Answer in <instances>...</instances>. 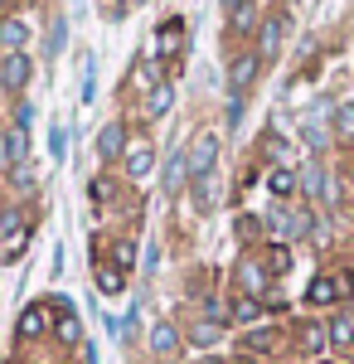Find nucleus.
<instances>
[{"label": "nucleus", "mask_w": 354, "mask_h": 364, "mask_svg": "<svg viewBox=\"0 0 354 364\" xmlns=\"http://www.w3.org/2000/svg\"><path fill=\"white\" fill-rule=\"evenodd\" d=\"M214 161H218V136H194L190 156H185V166H190V180H204V175H214Z\"/></svg>", "instance_id": "1"}, {"label": "nucleus", "mask_w": 354, "mask_h": 364, "mask_svg": "<svg viewBox=\"0 0 354 364\" xmlns=\"http://www.w3.org/2000/svg\"><path fill=\"white\" fill-rule=\"evenodd\" d=\"M345 291H354L350 277H316L311 287H306V306H335Z\"/></svg>", "instance_id": "2"}, {"label": "nucleus", "mask_w": 354, "mask_h": 364, "mask_svg": "<svg viewBox=\"0 0 354 364\" xmlns=\"http://www.w3.org/2000/svg\"><path fill=\"white\" fill-rule=\"evenodd\" d=\"M29 73H34L29 54H5V58H0V83L10 87V92H20V87L29 83Z\"/></svg>", "instance_id": "3"}, {"label": "nucleus", "mask_w": 354, "mask_h": 364, "mask_svg": "<svg viewBox=\"0 0 354 364\" xmlns=\"http://www.w3.org/2000/svg\"><path fill=\"white\" fill-rule=\"evenodd\" d=\"M49 326H54V321H49V306H44V301H34V306L20 311V336H25V340L49 336Z\"/></svg>", "instance_id": "4"}, {"label": "nucleus", "mask_w": 354, "mask_h": 364, "mask_svg": "<svg viewBox=\"0 0 354 364\" xmlns=\"http://www.w3.org/2000/svg\"><path fill=\"white\" fill-rule=\"evenodd\" d=\"M257 63H262V54L252 49V54H238L233 58V73H228V87H233V97H243V87L257 78Z\"/></svg>", "instance_id": "5"}, {"label": "nucleus", "mask_w": 354, "mask_h": 364, "mask_svg": "<svg viewBox=\"0 0 354 364\" xmlns=\"http://www.w3.org/2000/svg\"><path fill=\"white\" fill-rule=\"evenodd\" d=\"M127 151V132H122V122H107L102 132H97V156L102 161H117Z\"/></svg>", "instance_id": "6"}, {"label": "nucleus", "mask_w": 354, "mask_h": 364, "mask_svg": "<svg viewBox=\"0 0 354 364\" xmlns=\"http://www.w3.org/2000/svg\"><path fill=\"white\" fill-rule=\"evenodd\" d=\"M151 170H156V151H151V146H132V151H127V175H132V180H151Z\"/></svg>", "instance_id": "7"}, {"label": "nucleus", "mask_w": 354, "mask_h": 364, "mask_svg": "<svg viewBox=\"0 0 354 364\" xmlns=\"http://www.w3.org/2000/svg\"><path fill=\"white\" fill-rule=\"evenodd\" d=\"M326 336H330V345H335L345 360H354V321H350V316H335Z\"/></svg>", "instance_id": "8"}, {"label": "nucleus", "mask_w": 354, "mask_h": 364, "mask_svg": "<svg viewBox=\"0 0 354 364\" xmlns=\"http://www.w3.org/2000/svg\"><path fill=\"white\" fill-rule=\"evenodd\" d=\"M180 39H185V20H165L161 34H156V54L175 58V54H180Z\"/></svg>", "instance_id": "9"}, {"label": "nucleus", "mask_w": 354, "mask_h": 364, "mask_svg": "<svg viewBox=\"0 0 354 364\" xmlns=\"http://www.w3.org/2000/svg\"><path fill=\"white\" fill-rule=\"evenodd\" d=\"M25 248H29V224L10 228V233L0 238V257H5V262H20V257H25Z\"/></svg>", "instance_id": "10"}, {"label": "nucleus", "mask_w": 354, "mask_h": 364, "mask_svg": "<svg viewBox=\"0 0 354 364\" xmlns=\"http://www.w3.org/2000/svg\"><path fill=\"white\" fill-rule=\"evenodd\" d=\"M238 282H243V296H262V291H267L262 262H243V267H238Z\"/></svg>", "instance_id": "11"}, {"label": "nucleus", "mask_w": 354, "mask_h": 364, "mask_svg": "<svg viewBox=\"0 0 354 364\" xmlns=\"http://www.w3.org/2000/svg\"><path fill=\"white\" fill-rule=\"evenodd\" d=\"M151 350H156V355H175V350H180V336H175L170 321H156V326H151Z\"/></svg>", "instance_id": "12"}, {"label": "nucleus", "mask_w": 354, "mask_h": 364, "mask_svg": "<svg viewBox=\"0 0 354 364\" xmlns=\"http://www.w3.org/2000/svg\"><path fill=\"white\" fill-rule=\"evenodd\" d=\"M25 39H29L25 20H0V44H5L10 54H20V49H25Z\"/></svg>", "instance_id": "13"}, {"label": "nucleus", "mask_w": 354, "mask_h": 364, "mask_svg": "<svg viewBox=\"0 0 354 364\" xmlns=\"http://www.w3.org/2000/svg\"><path fill=\"white\" fill-rule=\"evenodd\" d=\"M267 190H272L277 199H286V195H296V170L291 166H277L272 175H267Z\"/></svg>", "instance_id": "14"}, {"label": "nucleus", "mask_w": 354, "mask_h": 364, "mask_svg": "<svg viewBox=\"0 0 354 364\" xmlns=\"http://www.w3.org/2000/svg\"><path fill=\"white\" fill-rule=\"evenodd\" d=\"M286 267H291V252L281 248V243H272V248L262 252V272H272V277H281Z\"/></svg>", "instance_id": "15"}, {"label": "nucleus", "mask_w": 354, "mask_h": 364, "mask_svg": "<svg viewBox=\"0 0 354 364\" xmlns=\"http://www.w3.org/2000/svg\"><path fill=\"white\" fill-rule=\"evenodd\" d=\"M228 316H233L238 326H247V321H257V316H262V306H257V296H233Z\"/></svg>", "instance_id": "16"}, {"label": "nucleus", "mask_w": 354, "mask_h": 364, "mask_svg": "<svg viewBox=\"0 0 354 364\" xmlns=\"http://www.w3.org/2000/svg\"><path fill=\"white\" fill-rule=\"evenodd\" d=\"M277 44H281V20H267L262 25V34H257V54H277Z\"/></svg>", "instance_id": "17"}, {"label": "nucleus", "mask_w": 354, "mask_h": 364, "mask_svg": "<svg viewBox=\"0 0 354 364\" xmlns=\"http://www.w3.org/2000/svg\"><path fill=\"white\" fill-rule=\"evenodd\" d=\"M170 102H175L170 83H156V92L146 97V112H151V117H165V112H170Z\"/></svg>", "instance_id": "18"}, {"label": "nucleus", "mask_w": 354, "mask_h": 364, "mask_svg": "<svg viewBox=\"0 0 354 364\" xmlns=\"http://www.w3.org/2000/svg\"><path fill=\"white\" fill-rule=\"evenodd\" d=\"M127 272H122V267H97V291H107V296H117V291H122V287H127Z\"/></svg>", "instance_id": "19"}, {"label": "nucleus", "mask_w": 354, "mask_h": 364, "mask_svg": "<svg viewBox=\"0 0 354 364\" xmlns=\"http://www.w3.org/2000/svg\"><path fill=\"white\" fill-rule=\"evenodd\" d=\"M54 336L63 340V345H78V340H82V326H78V316H68V311H63V321L54 326Z\"/></svg>", "instance_id": "20"}, {"label": "nucleus", "mask_w": 354, "mask_h": 364, "mask_svg": "<svg viewBox=\"0 0 354 364\" xmlns=\"http://www.w3.org/2000/svg\"><path fill=\"white\" fill-rule=\"evenodd\" d=\"M112 262L127 272V267L136 262V243H132V238H117V243H112Z\"/></svg>", "instance_id": "21"}, {"label": "nucleus", "mask_w": 354, "mask_h": 364, "mask_svg": "<svg viewBox=\"0 0 354 364\" xmlns=\"http://www.w3.org/2000/svg\"><path fill=\"white\" fill-rule=\"evenodd\" d=\"M185 151H180V156H170V166H165V190H180V180H185Z\"/></svg>", "instance_id": "22"}, {"label": "nucleus", "mask_w": 354, "mask_h": 364, "mask_svg": "<svg viewBox=\"0 0 354 364\" xmlns=\"http://www.w3.org/2000/svg\"><path fill=\"white\" fill-rule=\"evenodd\" d=\"M252 25H257V10H252V5H247V0H243V5L233 10V34H247V29H252Z\"/></svg>", "instance_id": "23"}, {"label": "nucleus", "mask_w": 354, "mask_h": 364, "mask_svg": "<svg viewBox=\"0 0 354 364\" xmlns=\"http://www.w3.org/2000/svg\"><path fill=\"white\" fill-rule=\"evenodd\" d=\"M335 132L340 136H354V102H340L335 107Z\"/></svg>", "instance_id": "24"}, {"label": "nucleus", "mask_w": 354, "mask_h": 364, "mask_svg": "<svg viewBox=\"0 0 354 364\" xmlns=\"http://www.w3.org/2000/svg\"><path fill=\"white\" fill-rule=\"evenodd\" d=\"M194 204H199V209H214V175L194 180Z\"/></svg>", "instance_id": "25"}, {"label": "nucleus", "mask_w": 354, "mask_h": 364, "mask_svg": "<svg viewBox=\"0 0 354 364\" xmlns=\"http://www.w3.org/2000/svg\"><path fill=\"white\" fill-rule=\"evenodd\" d=\"M326 331H321V326H306V336H301V345H306V355H321V350H326Z\"/></svg>", "instance_id": "26"}, {"label": "nucleus", "mask_w": 354, "mask_h": 364, "mask_svg": "<svg viewBox=\"0 0 354 364\" xmlns=\"http://www.w3.org/2000/svg\"><path fill=\"white\" fill-rule=\"evenodd\" d=\"M243 350L247 355H267V350H272V331H252V336L243 340Z\"/></svg>", "instance_id": "27"}, {"label": "nucleus", "mask_w": 354, "mask_h": 364, "mask_svg": "<svg viewBox=\"0 0 354 364\" xmlns=\"http://www.w3.org/2000/svg\"><path fill=\"white\" fill-rule=\"evenodd\" d=\"M218 336H223V331H218L214 321H204V326H194V331H190V340H194V345H214Z\"/></svg>", "instance_id": "28"}, {"label": "nucleus", "mask_w": 354, "mask_h": 364, "mask_svg": "<svg viewBox=\"0 0 354 364\" xmlns=\"http://www.w3.org/2000/svg\"><path fill=\"white\" fill-rule=\"evenodd\" d=\"M29 117H34V112H29V102H20V112H15V132H29Z\"/></svg>", "instance_id": "29"}, {"label": "nucleus", "mask_w": 354, "mask_h": 364, "mask_svg": "<svg viewBox=\"0 0 354 364\" xmlns=\"http://www.w3.org/2000/svg\"><path fill=\"white\" fill-rule=\"evenodd\" d=\"M58 49H63V20H58L54 34H49V54H58Z\"/></svg>", "instance_id": "30"}, {"label": "nucleus", "mask_w": 354, "mask_h": 364, "mask_svg": "<svg viewBox=\"0 0 354 364\" xmlns=\"http://www.w3.org/2000/svg\"><path fill=\"white\" fill-rule=\"evenodd\" d=\"M238 117H243V97H233V102H228V127H238Z\"/></svg>", "instance_id": "31"}, {"label": "nucleus", "mask_w": 354, "mask_h": 364, "mask_svg": "<svg viewBox=\"0 0 354 364\" xmlns=\"http://www.w3.org/2000/svg\"><path fill=\"white\" fill-rule=\"evenodd\" d=\"M49 151H54V156H63V127H54V136H49Z\"/></svg>", "instance_id": "32"}, {"label": "nucleus", "mask_w": 354, "mask_h": 364, "mask_svg": "<svg viewBox=\"0 0 354 364\" xmlns=\"http://www.w3.org/2000/svg\"><path fill=\"white\" fill-rule=\"evenodd\" d=\"M5 166H15V161H10V141L0 136V170H5Z\"/></svg>", "instance_id": "33"}, {"label": "nucleus", "mask_w": 354, "mask_h": 364, "mask_svg": "<svg viewBox=\"0 0 354 364\" xmlns=\"http://www.w3.org/2000/svg\"><path fill=\"white\" fill-rule=\"evenodd\" d=\"M127 5H136V0H127Z\"/></svg>", "instance_id": "34"}, {"label": "nucleus", "mask_w": 354, "mask_h": 364, "mask_svg": "<svg viewBox=\"0 0 354 364\" xmlns=\"http://www.w3.org/2000/svg\"><path fill=\"white\" fill-rule=\"evenodd\" d=\"M209 364H218V360H209Z\"/></svg>", "instance_id": "35"}, {"label": "nucleus", "mask_w": 354, "mask_h": 364, "mask_svg": "<svg viewBox=\"0 0 354 364\" xmlns=\"http://www.w3.org/2000/svg\"><path fill=\"white\" fill-rule=\"evenodd\" d=\"M0 5H5V0H0Z\"/></svg>", "instance_id": "36"}]
</instances>
